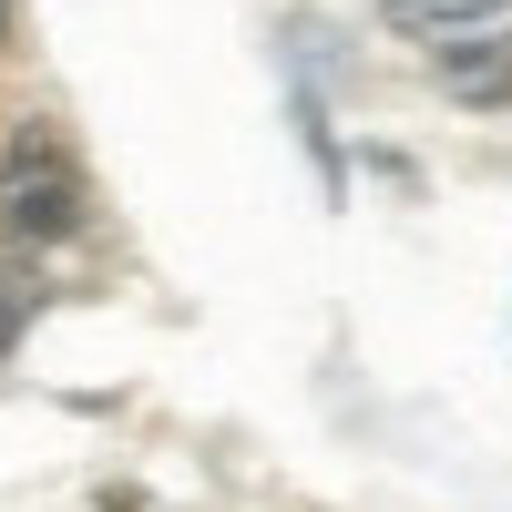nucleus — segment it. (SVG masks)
<instances>
[{
  "label": "nucleus",
  "mask_w": 512,
  "mask_h": 512,
  "mask_svg": "<svg viewBox=\"0 0 512 512\" xmlns=\"http://www.w3.org/2000/svg\"><path fill=\"white\" fill-rule=\"evenodd\" d=\"M0 226L31 236V246H52L82 226V175H72V154L52 134H21L11 164H0Z\"/></svg>",
  "instance_id": "f257e3e1"
},
{
  "label": "nucleus",
  "mask_w": 512,
  "mask_h": 512,
  "mask_svg": "<svg viewBox=\"0 0 512 512\" xmlns=\"http://www.w3.org/2000/svg\"><path fill=\"white\" fill-rule=\"evenodd\" d=\"M431 72H441V93H451V103H512V31L482 21V31L431 41Z\"/></svg>",
  "instance_id": "f03ea898"
},
{
  "label": "nucleus",
  "mask_w": 512,
  "mask_h": 512,
  "mask_svg": "<svg viewBox=\"0 0 512 512\" xmlns=\"http://www.w3.org/2000/svg\"><path fill=\"white\" fill-rule=\"evenodd\" d=\"M512 0H390V21L400 31H431V41H451V31H482V21H502Z\"/></svg>",
  "instance_id": "7ed1b4c3"
},
{
  "label": "nucleus",
  "mask_w": 512,
  "mask_h": 512,
  "mask_svg": "<svg viewBox=\"0 0 512 512\" xmlns=\"http://www.w3.org/2000/svg\"><path fill=\"white\" fill-rule=\"evenodd\" d=\"M0 41H11V0H0Z\"/></svg>",
  "instance_id": "20e7f679"
}]
</instances>
